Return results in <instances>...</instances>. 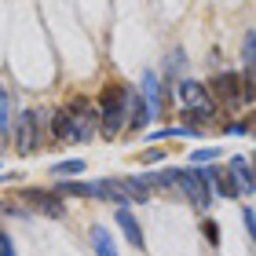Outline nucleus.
Here are the masks:
<instances>
[{
    "label": "nucleus",
    "mask_w": 256,
    "mask_h": 256,
    "mask_svg": "<svg viewBox=\"0 0 256 256\" xmlns=\"http://www.w3.org/2000/svg\"><path fill=\"white\" fill-rule=\"evenodd\" d=\"M176 187L187 194V202L194 208H208L212 194H208V183L202 180V172H190V168H176Z\"/></svg>",
    "instance_id": "obj_1"
},
{
    "label": "nucleus",
    "mask_w": 256,
    "mask_h": 256,
    "mask_svg": "<svg viewBox=\"0 0 256 256\" xmlns=\"http://www.w3.org/2000/svg\"><path fill=\"white\" fill-rule=\"evenodd\" d=\"M18 198H22V202H26L30 208L44 212V216H55V220H62V216H66L62 198H59V194H52V190H37V187H30V190H22Z\"/></svg>",
    "instance_id": "obj_2"
},
{
    "label": "nucleus",
    "mask_w": 256,
    "mask_h": 256,
    "mask_svg": "<svg viewBox=\"0 0 256 256\" xmlns=\"http://www.w3.org/2000/svg\"><path fill=\"white\" fill-rule=\"evenodd\" d=\"M37 124H40L37 110H22V118H18V132H15V146H18V154H22V158L37 150Z\"/></svg>",
    "instance_id": "obj_3"
},
{
    "label": "nucleus",
    "mask_w": 256,
    "mask_h": 256,
    "mask_svg": "<svg viewBox=\"0 0 256 256\" xmlns=\"http://www.w3.org/2000/svg\"><path fill=\"white\" fill-rule=\"evenodd\" d=\"M205 92L216 96L220 102H227V106H238V102H242V77L238 74H220Z\"/></svg>",
    "instance_id": "obj_4"
},
{
    "label": "nucleus",
    "mask_w": 256,
    "mask_h": 256,
    "mask_svg": "<svg viewBox=\"0 0 256 256\" xmlns=\"http://www.w3.org/2000/svg\"><path fill=\"white\" fill-rule=\"evenodd\" d=\"M124 110H128V88L124 84H106L102 88V114H124Z\"/></svg>",
    "instance_id": "obj_5"
},
{
    "label": "nucleus",
    "mask_w": 256,
    "mask_h": 256,
    "mask_svg": "<svg viewBox=\"0 0 256 256\" xmlns=\"http://www.w3.org/2000/svg\"><path fill=\"white\" fill-rule=\"evenodd\" d=\"M176 96H180V102H183L187 110H190V106H205V102H212V96H208V92L198 84V80H183Z\"/></svg>",
    "instance_id": "obj_6"
},
{
    "label": "nucleus",
    "mask_w": 256,
    "mask_h": 256,
    "mask_svg": "<svg viewBox=\"0 0 256 256\" xmlns=\"http://www.w3.org/2000/svg\"><path fill=\"white\" fill-rule=\"evenodd\" d=\"M230 180H238V190H246L252 194V168H249V161L246 158H230Z\"/></svg>",
    "instance_id": "obj_7"
},
{
    "label": "nucleus",
    "mask_w": 256,
    "mask_h": 256,
    "mask_svg": "<svg viewBox=\"0 0 256 256\" xmlns=\"http://www.w3.org/2000/svg\"><path fill=\"white\" fill-rule=\"evenodd\" d=\"M118 227L124 230V238L128 242H132V246L139 249V246H143V230H139V224H136V216L132 212H128V208H118Z\"/></svg>",
    "instance_id": "obj_8"
},
{
    "label": "nucleus",
    "mask_w": 256,
    "mask_h": 256,
    "mask_svg": "<svg viewBox=\"0 0 256 256\" xmlns=\"http://www.w3.org/2000/svg\"><path fill=\"white\" fill-rule=\"evenodd\" d=\"M118 183H121V190H124V198H132V202H146V198H150V183H146V180L118 176Z\"/></svg>",
    "instance_id": "obj_9"
},
{
    "label": "nucleus",
    "mask_w": 256,
    "mask_h": 256,
    "mask_svg": "<svg viewBox=\"0 0 256 256\" xmlns=\"http://www.w3.org/2000/svg\"><path fill=\"white\" fill-rule=\"evenodd\" d=\"M143 102H146L150 118H154L158 106H161V88H158V77H154V74H146V77H143Z\"/></svg>",
    "instance_id": "obj_10"
},
{
    "label": "nucleus",
    "mask_w": 256,
    "mask_h": 256,
    "mask_svg": "<svg viewBox=\"0 0 256 256\" xmlns=\"http://www.w3.org/2000/svg\"><path fill=\"white\" fill-rule=\"evenodd\" d=\"M128 114H132V121H128L132 128H143V124L150 121V110H146V102L139 99L136 92H128Z\"/></svg>",
    "instance_id": "obj_11"
},
{
    "label": "nucleus",
    "mask_w": 256,
    "mask_h": 256,
    "mask_svg": "<svg viewBox=\"0 0 256 256\" xmlns=\"http://www.w3.org/2000/svg\"><path fill=\"white\" fill-rule=\"evenodd\" d=\"M92 246H96L99 256H118V249H114V242H110V230H106V227H92Z\"/></svg>",
    "instance_id": "obj_12"
},
{
    "label": "nucleus",
    "mask_w": 256,
    "mask_h": 256,
    "mask_svg": "<svg viewBox=\"0 0 256 256\" xmlns=\"http://www.w3.org/2000/svg\"><path fill=\"white\" fill-rule=\"evenodd\" d=\"M99 118H102V121H99V132L106 136V139H114V136L124 128V121H128L124 114H99Z\"/></svg>",
    "instance_id": "obj_13"
},
{
    "label": "nucleus",
    "mask_w": 256,
    "mask_h": 256,
    "mask_svg": "<svg viewBox=\"0 0 256 256\" xmlns=\"http://www.w3.org/2000/svg\"><path fill=\"white\" fill-rule=\"evenodd\" d=\"M66 132H70V110H55L52 114V136L66 143Z\"/></svg>",
    "instance_id": "obj_14"
},
{
    "label": "nucleus",
    "mask_w": 256,
    "mask_h": 256,
    "mask_svg": "<svg viewBox=\"0 0 256 256\" xmlns=\"http://www.w3.org/2000/svg\"><path fill=\"white\" fill-rule=\"evenodd\" d=\"M59 194H77V198H96V183H59Z\"/></svg>",
    "instance_id": "obj_15"
},
{
    "label": "nucleus",
    "mask_w": 256,
    "mask_h": 256,
    "mask_svg": "<svg viewBox=\"0 0 256 256\" xmlns=\"http://www.w3.org/2000/svg\"><path fill=\"white\" fill-rule=\"evenodd\" d=\"M8 118H11V102H8V88L0 84V136H4V132H8V124H11Z\"/></svg>",
    "instance_id": "obj_16"
},
{
    "label": "nucleus",
    "mask_w": 256,
    "mask_h": 256,
    "mask_svg": "<svg viewBox=\"0 0 256 256\" xmlns=\"http://www.w3.org/2000/svg\"><path fill=\"white\" fill-rule=\"evenodd\" d=\"M77 172H84V161H59L55 165V176H77Z\"/></svg>",
    "instance_id": "obj_17"
},
{
    "label": "nucleus",
    "mask_w": 256,
    "mask_h": 256,
    "mask_svg": "<svg viewBox=\"0 0 256 256\" xmlns=\"http://www.w3.org/2000/svg\"><path fill=\"white\" fill-rule=\"evenodd\" d=\"M256 59V33H246V70H252Z\"/></svg>",
    "instance_id": "obj_18"
},
{
    "label": "nucleus",
    "mask_w": 256,
    "mask_h": 256,
    "mask_svg": "<svg viewBox=\"0 0 256 256\" xmlns=\"http://www.w3.org/2000/svg\"><path fill=\"white\" fill-rule=\"evenodd\" d=\"M216 154H220V150H212V146H205V150H194L190 158H194V165H205V161H212Z\"/></svg>",
    "instance_id": "obj_19"
},
{
    "label": "nucleus",
    "mask_w": 256,
    "mask_h": 256,
    "mask_svg": "<svg viewBox=\"0 0 256 256\" xmlns=\"http://www.w3.org/2000/svg\"><path fill=\"white\" fill-rule=\"evenodd\" d=\"M205 234H208V242H212V246H220V227L212 224V220H205Z\"/></svg>",
    "instance_id": "obj_20"
},
{
    "label": "nucleus",
    "mask_w": 256,
    "mask_h": 256,
    "mask_svg": "<svg viewBox=\"0 0 256 256\" xmlns=\"http://www.w3.org/2000/svg\"><path fill=\"white\" fill-rule=\"evenodd\" d=\"M0 256H15V246H11V238L0 230Z\"/></svg>",
    "instance_id": "obj_21"
},
{
    "label": "nucleus",
    "mask_w": 256,
    "mask_h": 256,
    "mask_svg": "<svg viewBox=\"0 0 256 256\" xmlns=\"http://www.w3.org/2000/svg\"><path fill=\"white\" fill-rule=\"evenodd\" d=\"M165 158V150H146V154H139V161H161Z\"/></svg>",
    "instance_id": "obj_22"
},
{
    "label": "nucleus",
    "mask_w": 256,
    "mask_h": 256,
    "mask_svg": "<svg viewBox=\"0 0 256 256\" xmlns=\"http://www.w3.org/2000/svg\"><path fill=\"white\" fill-rule=\"evenodd\" d=\"M242 220H246V230H249V234H252V208L246 205V208H242Z\"/></svg>",
    "instance_id": "obj_23"
}]
</instances>
